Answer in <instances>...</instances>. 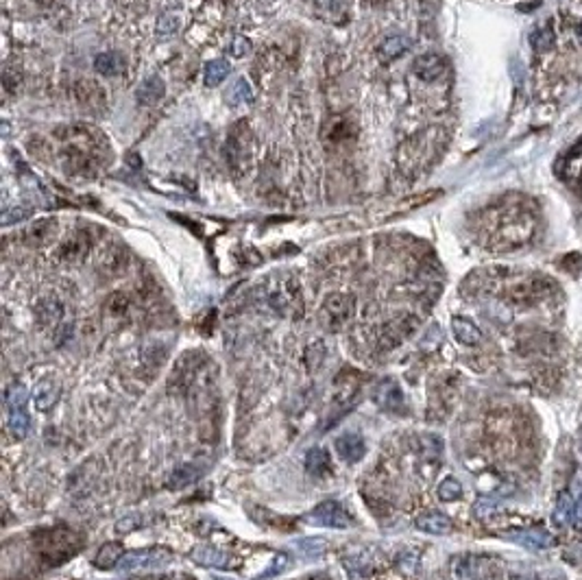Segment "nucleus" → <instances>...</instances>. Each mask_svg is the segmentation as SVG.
<instances>
[{
	"instance_id": "f257e3e1",
	"label": "nucleus",
	"mask_w": 582,
	"mask_h": 580,
	"mask_svg": "<svg viewBox=\"0 0 582 580\" xmlns=\"http://www.w3.org/2000/svg\"><path fill=\"white\" fill-rule=\"evenodd\" d=\"M33 539V550L40 563L44 567H57L70 561L72 557H77L83 539L66 526H55V528H37L31 535Z\"/></svg>"
},
{
	"instance_id": "f03ea898",
	"label": "nucleus",
	"mask_w": 582,
	"mask_h": 580,
	"mask_svg": "<svg viewBox=\"0 0 582 580\" xmlns=\"http://www.w3.org/2000/svg\"><path fill=\"white\" fill-rule=\"evenodd\" d=\"M203 365H207L203 351H186L175 362V369L171 373V380H168V389L173 393H190L192 386L201 377Z\"/></svg>"
},
{
	"instance_id": "7ed1b4c3",
	"label": "nucleus",
	"mask_w": 582,
	"mask_h": 580,
	"mask_svg": "<svg viewBox=\"0 0 582 580\" xmlns=\"http://www.w3.org/2000/svg\"><path fill=\"white\" fill-rule=\"evenodd\" d=\"M353 312H356L353 295L334 293V295H327L321 306V321L329 330H341L353 317Z\"/></svg>"
},
{
	"instance_id": "20e7f679",
	"label": "nucleus",
	"mask_w": 582,
	"mask_h": 580,
	"mask_svg": "<svg viewBox=\"0 0 582 580\" xmlns=\"http://www.w3.org/2000/svg\"><path fill=\"white\" fill-rule=\"evenodd\" d=\"M173 561V552L166 548H144L125 552V557L120 559L118 569L120 572H135V569H153L162 567Z\"/></svg>"
},
{
	"instance_id": "39448f33",
	"label": "nucleus",
	"mask_w": 582,
	"mask_h": 580,
	"mask_svg": "<svg viewBox=\"0 0 582 580\" xmlns=\"http://www.w3.org/2000/svg\"><path fill=\"white\" fill-rule=\"evenodd\" d=\"M269 303L275 312L284 314V317H301L303 314V299H301L299 282L284 279L269 295Z\"/></svg>"
},
{
	"instance_id": "423d86ee",
	"label": "nucleus",
	"mask_w": 582,
	"mask_h": 580,
	"mask_svg": "<svg viewBox=\"0 0 582 580\" xmlns=\"http://www.w3.org/2000/svg\"><path fill=\"white\" fill-rule=\"evenodd\" d=\"M554 290V282L547 277H530L523 282L513 284L506 290L508 301L519 303V306H528V303H537L541 299H545Z\"/></svg>"
},
{
	"instance_id": "0eeeda50",
	"label": "nucleus",
	"mask_w": 582,
	"mask_h": 580,
	"mask_svg": "<svg viewBox=\"0 0 582 580\" xmlns=\"http://www.w3.org/2000/svg\"><path fill=\"white\" fill-rule=\"evenodd\" d=\"M225 153H227V162L234 168V173H240L242 166H245V159L251 153V131L245 123H238L231 127L227 144H225Z\"/></svg>"
},
{
	"instance_id": "6e6552de",
	"label": "nucleus",
	"mask_w": 582,
	"mask_h": 580,
	"mask_svg": "<svg viewBox=\"0 0 582 580\" xmlns=\"http://www.w3.org/2000/svg\"><path fill=\"white\" fill-rule=\"evenodd\" d=\"M417 327V319L415 317H410V314H404V317H397L393 321H388L382 332H380V343L377 347L382 351H388V349H393L397 345H401L406 338L415 332Z\"/></svg>"
},
{
	"instance_id": "1a4fd4ad",
	"label": "nucleus",
	"mask_w": 582,
	"mask_h": 580,
	"mask_svg": "<svg viewBox=\"0 0 582 580\" xmlns=\"http://www.w3.org/2000/svg\"><path fill=\"white\" fill-rule=\"evenodd\" d=\"M92 249V236L87 229H79L75 234H70L57 249V260L66 264L81 262Z\"/></svg>"
},
{
	"instance_id": "9d476101",
	"label": "nucleus",
	"mask_w": 582,
	"mask_h": 580,
	"mask_svg": "<svg viewBox=\"0 0 582 580\" xmlns=\"http://www.w3.org/2000/svg\"><path fill=\"white\" fill-rule=\"evenodd\" d=\"M310 519L319 526H327V528H336V530H345L349 528V517L345 513V509L336 500H325L321 502L317 509L310 513Z\"/></svg>"
},
{
	"instance_id": "9b49d317",
	"label": "nucleus",
	"mask_w": 582,
	"mask_h": 580,
	"mask_svg": "<svg viewBox=\"0 0 582 580\" xmlns=\"http://www.w3.org/2000/svg\"><path fill=\"white\" fill-rule=\"evenodd\" d=\"M358 133L353 120L347 116H329L323 127H321V138L325 144H341L347 140H353Z\"/></svg>"
},
{
	"instance_id": "f8f14e48",
	"label": "nucleus",
	"mask_w": 582,
	"mask_h": 580,
	"mask_svg": "<svg viewBox=\"0 0 582 580\" xmlns=\"http://www.w3.org/2000/svg\"><path fill=\"white\" fill-rule=\"evenodd\" d=\"M72 96L81 107H90V109H101L107 103V92L103 90V85H99L92 79H81L72 87Z\"/></svg>"
},
{
	"instance_id": "ddd939ff",
	"label": "nucleus",
	"mask_w": 582,
	"mask_h": 580,
	"mask_svg": "<svg viewBox=\"0 0 582 580\" xmlns=\"http://www.w3.org/2000/svg\"><path fill=\"white\" fill-rule=\"evenodd\" d=\"M373 401L382 410H386V413H399L404 408V393H401V386L397 384V380L386 377L384 382H380L373 393Z\"/></svg>"
},
{
	"instance_id": "4468645a",
	"label": "nucleus",
	"mask_w": 582,
	"mask_h": 580,
	"mask_svg": "<svg viewBox=\"0 0 582 580\" xmlns=\"http://www.w3.org/2000/svg\"><path fill=\"white\" fill-rule=\"evenodd\" d=\"M334 447H336V454L347 463H360L367 454V443L358 432H345L341 437H336Z\"/></svg>"
},
{
	"instance_id": "2eb2a0df",
	"label": "nucleus",
	"mask_w": 582,
	"mask_h": 580,
	"mask_svg": "<svg viewBox=\"0 0 582 580\" xmlns=\"http://www.w3.org/2000/svg\"><path fill=\"white\" fill-rule=\"evenodd\" d=\"M57 231H59V223L55 219H40L24 231V243L29 247H44L48 243H53Z\"/></svg>"
},
{
	"instance_id": "dca6fc26",
	"label": "nucleus",
	"mask_w": 582,
	"mask_h": 580,
	"mask_svg": "<svg viewBox=\"0 0 582 580\" xmlns=\"http://www.w3.org/2000/svg\"><path fill=\"white\" fill-rule=\"evenodd\" d=\"M63 319V306L55 297H44L35 303V321L42 330L57 327Z\"/></svg>"
},
{
	"instance_id": "f3484780",
	"label": "nucleus",
	"mask_w": 582,
	"mask_h": 580,
	"mask_svg": "<svg viewBox=\"0 0 582 580\" xmlns=\"http://www.w3.org/2000/svg\"><path fill=\"white\" fill-rule=\"evenodd\" d=\"M96 478H99V471H96V461H90V463H83L75 473L70 476V482H68V489L75 497H83V495H90L92 487Z\"/></svg>"
},
{
	"instance_id": "a211bd4d",
	"label": "nucleus",
	"mask_w": 582,
	"mask_h": 580,
	"mask_svg": "<svg viewBox=\"0 0 582 580\" xmlns=\"http://www.w3.org/2000/svg\"><path fill=\"white\" fill-rule=\"evenodd\" d=\"M127 269V253L120 245H109L99 258V271L105 277H118Z\"/></svg>"
},
{
	"instance_id": "6ab92c4d",
	"label": "nucleus",
	"mask_w": 582,
	"mask_h": 580,
	"mask_svg": "<svg viewBox=\"0 0 582 580\" xmlns=\"http://www.w3.org/2000/svg\"><path fill=\"white\" fill-rule=\"evenodd\" d=\"M412 70H415V75L421 81H436L445 72V61H443L441 55L428 53V55H421V57L415 59Z\"/></svg>"
},
{
	"instance_id": "aec40b11",
	"label": "nucleus",
	"mask_w": 582,
	"mask_h": 580,
	"mask_svg": "<svg viewBox=\"0 0 582 580\" xmlns=\"http://www.w3.org/2000/svg\"><path fill=\"white\" fill-rule=\"evenodd\" d=\"M59 397H61V389L55 380H42L33 391V404L37 410H42V413L55 408Z\"/></svg>"
},
{
	"instance_id": "412c9836",
	"label": "nucleus",
	"mask_w": 582,
	"mask_h": 580,
	"mask_svg": "<svg viewBox=\"0 0 582 580\" xmlns=\"http://www.w3.org/2000/svg\"><path fill=\"white\" fill-rule=\"evenodd\" d=\"M508 539L517 541L519 545L523 548H530V550H543V548H550L554 543V537L547 533L543 528H528V530H519V533H511Z\"/></svg>"
},
{
	"instance_id": "4be33fe9",
	"label": "nucleus",
	"mask_w": 582,
	"mask_h": 580,
	"mask_svg": "<svg viewBox=\"0 0 582 580\" xmlns=\"http://www.w3.org/2000/svg\"><path fill=\"white\" fill-rule=\"evenodd\" d=\"M192 561L199 563L203 567H216V569H227L231 565V559L225 552H218L212 545H199L197 550H192Z\"/></svg>"
},
{
	"instance_id": "5701e85b",
	"label": "nucleus",
	"mask_w": 582,
	"mask_h": 580,
	"mask_svg": "<svg viewBox=\"0 0 582 580\" xmlns=\"http://www.w3.org/2000/svg\"><path fill=\"white\" fill-rule=\"evenodd\" d=\"M421 533H428V535H449L451 533V519L443 513H425V515H419L417 517V524H415Z\"/></svg>"
},
{
	"instance_id": "b1692460",
	"label": "nucleus",
	"mask_w": 582,
	"mask_h": 580,
	"mask_svg": "<svg viewBox=\"0 0 582 580\" xmlns=\"http://www.w3.org/2000/svg\"><path fill=\"white\" fill-rule=\"evenodd\" d=\"M201 478V467L199 465H179L175 467V471L168 476L166 489L171 491H181L186 487H190L192 482H197Z\"/></svg>"
},
{
	"instance_id": "393cba45",
	"label": "nucleus",
	"mask_w": 582,
	"mask_h": 580,
	"mask_svg": "<svg viewBox=\"0 0 582 580\" xmlns=\"http://www.w3.org/2000/svg\"><path fill=\"white\" fill-rule=\"evenodd\" d=\"M451 330H454V336H456V341L458 343H463V345H478L482 341V332L480 327L465 319V317H454L451 319Z\"/></svg>"
},
{
	"instance_id": "a878e982",
	"label": "nucleus",
	"mask_w": 582,
	"mask_h": 580,
	"mask_svg": "<svg viewBox=\"0 0 582 580\" xmlns=\"http://www.w3.org/2000/svg\"><path fill=\"white\" fill-rule=\"evenodd\" d=\"M410 46H412V40H410L408 35H401V33H399V35L386 37V40L382 42V46H380V59H382L384 64L393 61V59L401 57Z\"/></svg>"
},
{
	"instance_id": "bb28decb",
	"label": "nucleus",
	"mask_w": 582,
	"mask_h": 580,
	"mask_svg": "<svg viewBox=\"0 0 582 580\" xmlns=\"http://www.w3.org/2000/svg\"><path fill=\"white\" fill-rule=\"evenodd\" d=\"M164 94H166V85L159 77H149L147 81H144L138 92H135V99L140 105H155L157 101L164 99Z\"/></svg>"
},
{
	"instance_id": "cd10ccee",
	"label": "nucleus",
	"mask_w": 582,
	"mask_h": 580,
	"mask_svg": "<svg viewBox=\"0 0 582 580\" xmlns=\"http://www.w3.org/2000/svg\"><path fill=\"white\" fill-rule=\"evenodd\" d=\"M305 471L310 476L317 478H325L332 473V463H329V454L323 447H314L305 454Z\"/></svg>"
},
{
	"instance_id": "c85d7f7f",
	"label": "nucleus",
	"mask_w": 582,
	"mask_h": 580,
	"mask_svg": "<svg viewBox=\"0 0 582 580\" xmlns=\"http://www.w3.org/2000/svg\"><path fill=\"white\" fill-rule=\"evenodd\" d=\"M125 557V552H123V545L111 541V543H105L101 545V550L96 552V557H94V567L96 569H116L120 559Z\"/></svg>"
},
{
	"instance_id": "c756f323",
	"label": "nucleus",
	"mask_w": 582,
	"mask_h": 580,
	"mask_svg": "<svg viewBox=\"0 0 582 580\" xmlns=\"http://www.w3.org/2000/svg\"><path fill=\"white\" fill-rule=\"evenodd\" d=\"M7 428L11 432V437L16 441L27 439V434L31 432V417L27 415V410L22 408H9V419H7Z\"/></svg>"
},
{
	"instance_id": "7c9ffc66",
	"label": "nucleus",
	"mask_w": 582,
	"mask_h": 580,
	"mask_svg": "<svg viewBox=\"0 0 582 580\" xmlns=\"http://www.w3.org/2000/svg\"><path fill=\"white\" fill-rule=\"evenodd\" d=\"M94 68L99 70L101 75H105V77H116V75H120V72L125 70V59H123V55L116 53V51H107V53L96 55Z\"/></svg>"
},
{
	"instance_id": "2f4dec72",
	"label": "nucleus",
	"mask_w": 582,
	"mask_h": 580,
	"mask_svg": "<svg viewBox=\"0 0 582 580\" xmlns=\"http://www.w3.org/2000/svg\"><path fill=\"white\" fill-rule=\"evenodd\" d=\"M297 548V554L301 559L305 561H317L323 557V552H325V539L321 537H305V539H299L295 543Z\"/></svg>"
},
{
	"instance_id": "473e14b6",
	"label": "nucleus",
	"mask_w": 582,
	"mask_h": 580,
	"mask_svg": "<svg viewBox=\"0 0 582 580\" xmlns=\"http://www.w3.org/2000/svg\"><path fill=\"white\" fill-rule=\"evenodd\" d=\"M319 11L329 22H345L349 0H319Z\"/></svg>"
},
{
	"instance_id": "72a5a7b5",
	"label": "nucleus",
	"mask_w": 582,
	"mask_h": 580,
	"mask_svg": "<svg viewBox=\"0 0 582 580\" xmlns=\"http://www.w3.org/2000/svg\"><path fill=\"white\" fill-rule=\"evenodd\" d=\"M325 343L323 341H314L305 347V356H303V362H305V367L308 371H317L321 365H323V360H325Z\"/></svg>"
},
{
	"instance_id": "f704fd0d",
	"label": "nucleus",
	"mask_w": 582,
	"mask_h": 580,
	"mask_svg": "<svg viewBox=\"0 0 582 580\" xmlns=\"http://www.w3.org/2000/svg\"><path fill=\"white\" fill-rule=\"evenodd\" d=\"M229 75V64L225 59H214L205 66V85L214 87Z\"/></svg>"
},
{
	"instance_id": "c9c22d12",
	"label": "nucleus",
	"mask_w": 582,
	"mask_h": 580,
	"mask_svg": "<svg viewBox=\"0 0 582 580\" xmlns=\"http://www.w3.org/2000/svg\"><path fill=\"white\" fill-rule=\"evenodd\" d=\"M229 99L234 101V105H240V103H251V101L255 99V94H253L251 83H249L245 77H240V79L231 85V90H229Z\"/></svg>"
},
{
	"instance_id": "e433bc0d",
	"label": "nucleus",
	"mask_w": 582,
	"mask_h": 580,
	"mask_svg": "<svg viewBox=\"0 0 582 580\" xmlns=\"http://www.w3.org/2000/svg\"><path fill=\"white\" fill-rule=\"evenodd\" d=\"M129 310V297L125 293H111L105 301V312L109 317H123Z\"/></svg>"
},
{
	"instance_id": "4c0bfd02",
	"label": "nucleus",
	"mask_w": 582,
	"mask_h": 580,
	"mask_svg": "<svg viewBox=\"0 0 582 580\" xmlns=\"http://www.w3.org/2000/svg\"><path fill=\"white\" fill-rule=\"evenodd\" d=\"M31 214H33V210L29 205H13V207H7L3 212V219L0 221H3L5 227H9V225H18L22 221H27Z\"/></svg>"
},
{
	"instance_id": "58836bf2",
	"label": "nucleus",
	"mask_w": 582,
	"mask_h": 580,
	"mask_svg": "<svg viewBox=\"0 0 582 580\" xmlns=\"http://www.w3.org/2000/svg\"><path fill=\"white\" fill-rule=\"evenodd\" d=\"M164 358H166V349L164 347H159V345H147V347H144L142 362L147 365V369H151V371L159 369Z\"/></svg>"
},
{
	"instance_id": "ea45409f",
	"label": "nucleus",
	"mask_w": 582,
	"mask_h": 580,
	"mask_svg": "<svg viewBox=\"0 0 582 580\" xmlns=\"http://www.w3.org/2000/svg\"><path fill=\"white\" fill-rule=\"evenodd\" d=\"M554 33H552V29L550 27H543V29H539V31H535L530 35V44L535 46V51H539V53H545V51H550V48H554Z\"/></svg>"
},
{
	"instance_id": "a19ab883",
	"label": "nucleus",
	"mask_w": 582,
	"mask_h": 580,
	"mask_svg": "<svg viewBox=\"0 0 582 580\" xmlns=\"http://www.w3.org/2000/svg\"><path fill=\"white\" fill-rule=\"evenodd\" d=\"M463 495V485L456 478H445L439 485V500L443 502H454Z\"/></svg>"
},
{
	"instance_id": "79ce46f5",
	"label": "nucleus",
	"mask_w": 582,
	"mask_h": 580,
	"mask_svg": "<svg viewBox=\"0 0 582 580\" xmlns=\"http://www.w3.org/2000/svg\"><path fill=\"white\" fill-rule=\"evenodd\" d=\"M5 399H7L9 408H22V406H27V401H29V393L22 384H11L7 389Z\"/></svg>"
},
{
	"instance_id": "37998d69",
	"label": "nucleus",
	"mask_w": 582,
	"mask_h": 580,
	"mask_svg": "<svg viewBox=\"0 0 582 580\" xmlns=\"http://www.w3.org/2000/svg\"><path fill=\"white\" fill-rule=\"evenodd\" d=\"M571 511H574V502L569 495H561L559 497V504H556V511H554V521L556 524H571Z\"/></svg>"
},
{
	"instance_id": "c03bdc74",
	"label": "nucleus",
	"mask_w": 582,
	"mask_h": 580,
	"mask_svg": "<svg viewBox=\"0 0 582 580\" xmlns=\"http://www.w3.org/2000/svg\"><path fill=\"white\" fill-rule=\"evenodd\" d=\"M3 85H5V90L9 94L18 92L20 85H22V72L18 68H13V66H5V70H3Z\"/></svg>"
},
{
	"instance_id": "a18cd8bd",
	"label": "nucleus",
	"mask_w": 582,
	"mask_h": 580,
	"mask_svg": "<svg viewBox=\"0 0 582 580\" xmlns=\"http://www.w3.org/2000/svg\"><path fill=\"white\" fill-rule=\"evenodd\" d=\"M179 29V18L175 13H164L159 20H157V33L159 35H173L175 31Z\"/></svg>"
},
{
	"instance_id": "49530a36",
	"label": "nucleus",
	"mask_w": 582,
	"mask_h": 580,
	"mask_svg": "<svg viewBox=\"0 0 582 580\" xmlns=\"http://www.w3.org/2000/svg\"><path fill=\"white\" fill-rule=\"evenodd\" d=\"M421 449H423V456L428 458V461H432V458L441 456V452H443V443H441V439H439V437H423V441H421Z\"/></svg>"
},
{
	"instance_id": "de8ad7c7",
	"label": "nucleus",
	"mask_w": 582,
	"mask_h": 580,
	"mask_svg": "<svg viewBox=\"0 0 582 580\" xmlns=\"http://www.w3.org/2000/svg\"><path fill=\"white\" fill-rule=\"evenodd\" d=\"M249 51H251V42L247 37H242V35L234 37V42L229 46V53L234 57H245V55H249Z\"/></svg>"
},
{
	"instance_id": "09e8293b",
	"label": "nucleus",
	"mask_w": 582,
	"mask_h": 580,
	"mask_svg": "<svg viewBox=\"0 0 582 580\" xmlns=\"http://www.w3.org/2000/svg\"><path fill=\"white\" fill-rule=\"evenodd\" d=\"M495 509H497V502H495L493 497H480V500L475 502V506H473V511H475L478 517H487V515H491Z\"/></svg>"
},
{
	"instance_id": "8fccbe9b",
	"label": "nucleus",
	"mask_w": 582,
	"mask_h": 580,
	"mask_svg": "<svg viewBox=\"0 0 582 580\" xmlns=\"http://www.w3.org/2000/svg\"><path fill=\"white\" fill-rule=\"evenodd\" d=\"M286 567H288V557H286V554H279V557L275 559V565H273L271 569H266L264 574H260V576H257V580H264V578L277 576V574H281Z\"/></svg>"
},
{
	"instance_id": "3c124183",
	"label": "nucleus",
	"mask_w": 582,
	"mask_h": 580,
	"mask_svg": "<svg viewBox=\"0 0 582 580\" xmlns=\"http://www.w3.org/2000/svg\"><path fill=\"white\" fill-rule=\"evenodd\" d=\"M140 524H142V521H140L135 515H131V517L120 519V521L116 524V530H118V533H131V530L140 528Z\"/></svg>"
},
{
	"instance_id": "603ef678",
	"label": "nucleus",
	"mask_w": 582,
	"mask_h": 580,
	"mask_svg": "<svg viewBox=\"0 0 582 580\" xmlns=\"http://www.w3.org/2000/svg\"><path fill=\"white\" fill-rule=\"evenodd\" d=\"M571 524L578 528V530H582V493L576 497V502H574V511H571Z\"/></svg>"
},
{
	"instance_id": "864d4df0",
	"label": "nucleus",
	"mask_w": 582,
	"mask_h": 580,
	"mask_svg": "<svg viewBox=\"0 0 582 580\" xmlns=\"http://www.w3.org/2000/svg\"><path fill=\"white\" fill-rule=\"evenodd\" d=\"M127 580H175L173 576H135V578H127Z\"/></svg>"
},
{
	"instance_id": "5fc2aeb1",
	"label": "nucleus",
	"mask_w": 582,
	"mask_h": 580,
	"mask_svg": "<svg viewBox=\"0 0 582 580\" xmlns=\"http://www.w3.org/2000/svg\"><path fill=\"white\" fill-rule=\"evenodd\" d=\"M513 580H535L532 576H513Z\"/></svg>"
}]
</instances>
